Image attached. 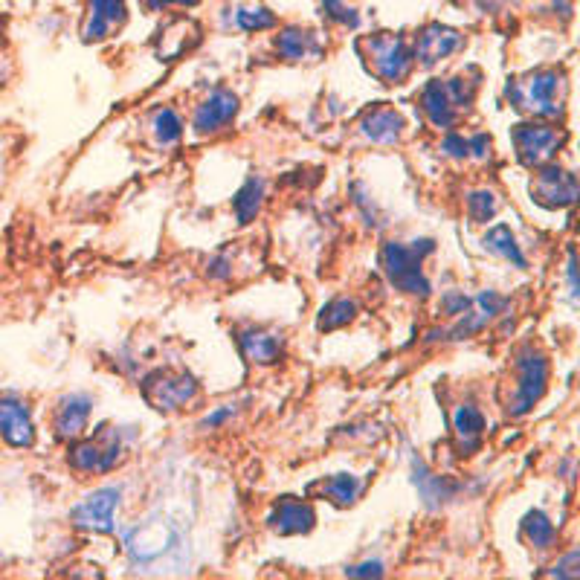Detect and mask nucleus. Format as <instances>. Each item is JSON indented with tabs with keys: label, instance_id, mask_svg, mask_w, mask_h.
<instances>
[{
	"label": "nucleus",
	"instance_id": "nucleus-32",
	"mask_svg": "<svg viewBox=\"0 0 580 580\" xmlns=\"http://www.w3.org/2000/svg\"><path fill=\"white\" fill-rule=\"evenodd\" d=\"M322 12L331 18V21H337V24H343V27H357L360 24V15L351 9V6H346L343 0H322Z\"/></svg>",
	"mask_w": 580,
	"mask_h": 580
},
{
	"label": "nucleus",
	"instance_id": "nucleus-38",
	"mask_svg": "<svg viewBox=\"0 0 580 580\" xmlns=\"http://www.w3.org/2000/svg\"><path fill=\"white\" fill-rule=\"evenodd\" d=\"M209 276L212 279H227L230 276V267H227V259H215L209 264Z\"/></svg>",
	"mask_w": 580,
	"mask_h": 580
},
{
	"label": "nucleus",
	"instance_id": "nucleus-6",
	"mask_svg": "<svg viewBox=\"0 0 580 580\" xmlns=\"http://www.w3.org/2000/svg\"><path fill=\"white\" fill-rule=\"evenodd\" d=\"M119 453H122V447H119L116 430L99 427V433L93 438H85V441L70 447L67 462L73 464L76 470H85V473H108L119 459Z\"/></svg>",
	"mask_w": 580,
	"mask_h": 580
},
{
	"label": "nucleus",
	"instance_id": "nucleus-8",
	"mask_svg": "<svg viewBox=\"0 0 580 580\" xmlns=\"http://www.w3.org/2000/svg\"><path fill=\"white\" fill-rule=\"evenodd\" d=\"M514 143L520 151V160L525 166H546L551 157L560 151V145L566 143L563 131H554L546 125H517L514 128Z\"/></svg>",
	"mask_w": 580,
	"mask_h": 580
},
{
	"label": "nucleus",
	"instance_id": "nucleus-17",
	"mask_svg": "<svg viewBox=\"0 0 580 580\" xmlns=\"http://www.w3.org/2000/svg\"><path fill=\"white\" fill-rule=\"evenodd\" d=\"M90 398L87 395H70L56 409V435L58 438H79L85 433L90 418Z\"/></svg>",
	"mask_w": 580,
	"mask_h": 580
},
{
	"label": "nucleus",
	"instance_id": "nucleus-2",
	"mask_svg": "<svg viewBox=\"0 0 580 580\" xmlns=\"http://www.w3.org/2000/svg\"><path fill=\"white\" fill-rule=\"evenodd\" d=\"M433 250L435 244L430 238H421L412 247H404L398 241H389L380 250V264H383L386 276L392 279V285H398V288L412 293V296L427 299L430 296V282L421 273V261H424V256H430Z\"/></svg>",
	"mask_w": 580,
	"mask_h": 580
},
{
	"label": "nucleus",
	"instance_id": "nucleus-25",
	"mask_svg": "<svg viewBox=\"0 0 580 580\" xmlns=\"http://www.w3.org/2000/svg\"><path fill=\"white\" fill-rule=\"evenodd\" d=\"M261 192H264V186H261L259 177H250L241 189H238V195H235V218H238V224H250L253 218H256V212H259L261 206Z\"/></svg>",
	"mask_w": 580,
	"mask_h": 580
},
{
	"label": "nucleus",
	"instance_id": "nucleus-12",
	"mask_svg": "<svg viewBox=\"0 0 580 580\" xmlns=\"http://www.w3.org/2000/svg\"><path fill=\"white\" fill-rule=\"evenodd\" d=\"M0 435L12 447H32L35 441L29 409L18 398H0Z\"/></svg>",
	"mask_w": 580,
	"mask_h": 580
},
{
	"label": "nucleus",
	"instance_id": "nucleus-35",
	"mask_svg": "<svg viewBox=\"0 0 580 580\" xmlns=\"http://www.w3.org/2000/svg\"><path fill=\"white\" fill-rule=\"evenodd\" d=\"M441 148H444L450 157H459V160H462V157L470 154V140H464L462 134H447V140L441 143Z\"/></svg>",
	"mask_w": 580,
	"mask_h": 580
},
{
	"label": "nucleus",
	"instance_id": "nucleus-1",
	"mask_svg": "<svg viewBox=\"0 0 580 580\" xmlns=\"http://www.w3.org/2000/svg\"><path fill=\"white\" fill-rule=\"evenodd\" d=\"M125 546H128V554L137 566L172 560L174 554H183V549H186L183 534L166 517H148L137 528H131L125 534Z\"/></svg>",
	"mask_w": 580,
	"mask_h": 580
},
{
	"label": "nucleus",
	"instance_id": "nucleus-16",
	"mask_svg": "<svg viewBox=\"0 0 580 580\" xmlns=\"http://www.w3.org/2000/svg\"><path fill=\"white\" fill-rule=\"evenodd\" d=\"M363 491V482L351 473H337V476H328V479H319L314 485H308V496H322L340 508H348L354 505V499Z\"/></svg>",
	"mask_w": 580,
	"mask_h": 580
},
{
	"label": "nucleus",
	"instance_id": "nucleus-4",
	"mask_svg": "<svg viewBox=\"0 0 580 580\" xmlns=\"http://www.w3.org/2000/svg\"><path fill=\"white\" fill-rule=\"evenodd\" d=\"M360 53H366L369 67L375 70V76L383 85H398L404 82L412 70V53L406 47V41L401 35L392 32H377L372 38L357 44Z\"/></svg>",
	"mask_w": 580,
	"mask_h": 580
},
{
	"label": "nucleus",
	"instance_id": "nucleus-23",
	"mask_svg": "<svg viewBox=\"0 0 580 580\" xmlns=\"http://www.w3.org/2000/svg\"><path fill=\"white\" fill-rule=\"evenodd\" d=\"M363 134H366L372 143L380 145L398 143L401 134H404V119H401V114L389 111V108H380V111H372V114L363 119Z\"/></svg>",
	"mask_w": 580,
	"mask_h": 580
},
{
	"label": "nucleus",
	"instance_id": "nucleus-34",
	"mask_svg": "<svg viewBox=\"0 0 580 580\" xmlns=\"http://www.w3.org/2000/svg\"><path fill=\"white\" fill-rule=\"evenodd\" d=\"M578 566H580V554L578 551H572V554H566V560H560V563L551 569L549 575L551 578H578Z\"/></svg>",
	"mask_w": 580,
	"mask_h": 580
},
{
	"label": "nucleus",
	"instance_id": "nucleus-40",
	"mask_svg": "<svg viewBox=\"0 0 580 580\" xmlns=\"http://www.w3.org/2000/svg\"><path fill=\"white\" fill-rule=\"evenodd\" d=\"M172 3H177V6H198V0H148L151 9H166Z\"/></svg>",
	"mask_w": 580,
	"mask_h": 580
},
{
	"label": "nucleus",
	"instance_id": "nucleus-31",
	"mask_svg": "<svg viewBox=\"0 0 580 580\" xmlns=\"http://www.w3.org/2000/svg\"><path fill=\"white\" fill-rule=\"evenodd\" d=\"M154 134H157V140L163 145L177 143L180 140V134H183V122H180V116L174 114L172 108H163L160 114L154 116Z\"/></svg>",
	"mask_w": 580,
	"mask_h": 580
},
{
	"label": "nucleus",
	"instance_id": "nucleus-30",
	"mask_svg": "<svg viewBox=\"0 0 580 580\" xmlns=\"http://www.w3.org/2000/svg\"><path fill=\"white\" fill-rule=\"evenodd\" d=\"M467 209H470V218L476 221V224H485V221H491L493 215L499 212V201H496V195L493 192H470L467 195Z\"/></svg>",
	"mask_w": 580,
	"mask_h": 580
},
{
	"label": "nucleus",
	"instance_id": "nucleus-39",
	"mask_svg": "<svg viewBox=\"0 0 580 580\" xmlns=\"http://www.w3.org/2000/svg\"><path fill=\"white\" fill-rule=\"evenodd\" d=\"M488 148H491V143H488V137H485V134H479V137H473V140H470V151H473L476 157H488Z\"/></svg>",
	"mask_w": 580,
	"mask_h": 580
},
{
	"label": "nucleus",
	"instance_id": "nucleus-36",
	"mask_svg": "<svg viewBox=\"0 0 580 580\" xmlns=\"http://www.w3.org/2000/svg\"><path fill=\"white\" fill-rule=\"evenodd\" d=\"M348 578H380L383 575V563L372 560V563H360V566H351L346 569Z\"/></svg>",
	"mask_w": 580,
	"mask_h": 580
},
{
	"label": "nucleus",
	"instance_id": "nucleus-11",
	"mask_svg": "<svg viewBox=\"0 0 580 580\" xmlns=\"http://www.w3.org/2000/svg\"><path fill=\"white\" fill-rule=\"evenodd\" d=\"M270 522V528L273 531H279V534H308L311 528H314V522H317V514H314V508L308 505V502H302V499H293V496H285V499H279L276 502V508H273V514L267 517Z\"/></svg>",
	"mask_w": 580,
	"mask_h": 580
},
{
	"label": "nucleus",
	"instance_id": "nucleus-27",
	"mask_svg": "<svg viewBox=\"0 0 580 580\" xmlns=\"http://www.w3.org/2000/svg\"><path fill=\"white\" fill-rule=\"evenodd\" d=\"M354 314H357V305L351 299H334V302H328L322 308V314L317 319V328L319 331H337V328L348 325L354 319Z\"/></svg>",
	"mask_w": 580,
	"mask_h": 580
},
{
	"label": "nucleus",
	"instance_id": "nucleus-20",
	"mask_svg": "<svg viewBox=\"0 0 580 580\" xmlns=\"http://www.w3.org/2000/svg\"><path fill=\"white\" fill-rule=\"evenodd\" d=\"M412 482H415V488H418V493L424 496V502H427L430 508H438L441 502H450V499L456 496V491H459L456 482L441 479V476L430 473L427 464L418 462V459H412Z\"/></svg>",
	"mask_w": 580,
	"mask_h": 580
},
{
	"label": "nucleus",
	"instance_id": "nucleus-22",
	"mask_svg": "<svg viewBox=\"0 0 580 580\" xmlns=\"http://www.w3.org/2000/svg\"><path fill=\"white\" fill-rule=\"evenodd\" d=\"M421 108H424V114L430 116V122H433L435 128H450L456 122V116H459L456 114V105L447 96V87H444V82H438V79H433L430 85L424 87Z\"/></svg>",
	"mask_w": 580,
	"mask_h": 580
},
{
	"label": "nucleus",
	"instance_id": "nucleus-7",
	"mask_svg": "<svg viewBox=\"0 0 580 580\" xmlns=\"http://www.w3.org/2000/svg\"><path fill=\"white\" fill-rule=\"evenodd\" d=\"M517 369H520V383H517V392H514V404L508 406L514 415H525L531 406L537 404L546 392V383H549V363L540 351L534 348H522L520 360H517Z\"/></svg>",
	"mask_w": 580,
	"mask_h": 580
},
{
	"label": "nucleus",
	"instance_id": "nucleus-18",
	"mask_svg": "<svg viewBox=\"0 0 580 580\" xmlns=\"http://www.w3.org/2000/svg\"><path fill=\"white\" fill-rule=\"evenodd\" d=\"M238 346L250 363H276L282 354V337L261 328H244L238 331Z\"/></svg>",
	"mask_w": 580,
	"mask_h": 580
},
{
	"label": "nucleus",
	"instance_id": "nucleus-37",
	"mask_svg": "<svg viewBox=\"0 0 580 580\" xmlns=\"http://www.w3.org/2000/svg\"><path fill=\"white\" fill-rule=\"evenodd\" d=\"M230 415H232V406H224V409L212 412L209 418H203V427H218V424H224V421H227Z\"/></svg>",
	"mask_w": 580,
	"mask_h": 580
},
{
	"label": "nucleus",
	"instance_id": "nucleus-29",
	"mask_svg": "<svg viewBox=\"0 0 580 580\" xmlns=\"http://www.w3.org/2000/svg\"><path fill=\"white\" fill-rule=\"evenodd\" d=\"M235 21H238V27L247 29V32H261V29L276 27V15L267 6H261V3H244V6H238Z\"/></svg>",
	"mask_w": 580,
	"mask_h": 580
},
{
	"label": "nucleus",
	"instance_id": "nucleus-28",
	"mask_svg": "<svg viewBox=\"0 0 580 580\" xmlns=\"http://www.w3.org/2000/svg\"><path fill=\"white\" fill-rule=\"evenodd\" d=\"M522 531H525L528 543H531V546H537V549H549L551 543H554V525H551V520L543 514V511H531V514H525V520H522Z\"/></svg>",
	"mask_w": 580,
	"mask_h": 580
},
{
	"label": "nucleus",
	"instance_id": "nucleus-3",
	"mask_svg": "<svg viewBox=\"0 0 580 580\" xmlns=\"http://www.w3.org/2000/svg\"><path fill=\"white\" fill-rule=\"evenodd\" d=\"M563 90V76L557 70H534L508 85V99L534 116H560L563 105L557 93Z\"/></svg>",
	"mask_w": 580,
	"mask_h": 580
},
{
	"label": "nucleus",
	"instance_id": "nucleus-10",
	"mask_svg": "<svg viewBox=\"0 0 580 580\" xmlns=\"http://www.w3.org/2000/svg\"><path fill=\"white\" fill-rule=\"evenodd\" d=\"M116 505H119V491L116 488H102V491L90 493L82 505H76L70 511V522L76 528H85V531L111 534L114 531Z\"/></svg>",
	"mask_w": 580,
	"mask_h": 580
},
{
	"label": "nucleus",
	"instance_id": "nucleus-21",
	"mask_svg": "<svg viewBox=\"0 0 580 580\" xmlns=\"http://www.w3.org/2000/svg\"><path fill=\"white\" fill-rule=\"evenodd\" d=\"M476 305H479V311L476 314H464V319L450 331V337L453 340H464V337H470V334H476V331H482L488 322H491L505 305H508V299L505 296H496L493 290H485V293H479V299H476Z\"/></svg>",
	"mask_w": 580,
	"mask_h": 580
},
{
	"label": "nucleus",
	"instance_id": "nucleus-5",
	"mask_svg": "<svg viewBox=\"0 0 580 580\" xmlns=\"http://www.w3.org/2000/svg\"><path fill=\"white\" fill-rule=\"evenodd\" d=\"M143 398L160 412H174L198 398V380L189 372L157 369L143 380Z\"/></svg>",
	"mask_w": 580,
	"mask_h": 580
},
{
	"label": "nucleus",
	"instance_id": "nucleus-9",
	"mask_svg": "<svg viewBox=\"0 0 580 580\" xmlns=\"http://www.w3.org/2000/svg\"><path fill=\"white\" fill-rule=\"evenodd\" d=\"M531 195L540 206L563 209L578 201V177L560 166H540L537 180L531 183Z\"/></svg>",
	"mask_w": 580,
	"mask_h": 580
},
{
	"label": "nucleus",
	"instance_id": "nucleus-24",
	"mask_svg": "<svg viewBox=\"0 0 580 580\" xmlns=\"http://www.w3.org/2000/svg\"><path fill=\"white\" fill-rule=\"evenodd\" d=\"M276 50L288 58V61H302V58L319 56V53H322L317 35H314V32H308V29H299V27L282 29V35L276 38Z\"/></svg>",
	"mask_w": 580,
	"mask_h": 580
},
{
	"label": "nucleus",
	"instance_id": "nucleus-15",
	"mask_svg": "<svg viewBox=\"0 0 580 580\" xmlns=\"http://www.w3.org/2000/svg\"><path fill=\"white\" fill-rule=\"evenodd\" d=\"M453 433H456V447L462 456H470L479 450L482 444V433H485V418L476 406L464 404L456 409L453 415Z\"/></svg>",
	"mask_w": 580,
	"mask_h": 580
},
{
	"label": "nucleus",
	"instance_id": "nucleus-19",
	"mask_svg": "<svg viewBox=\"0 0 580 580\" xmlns=\"http://www.w3.org/2000/svg\"><path fill=\"white\" fill-rule=\"evenodd\" d=\"M125 21V0H90V18H87L85 41H102L108 29Z\"/></svg>",
	"mask_w": 580,
	"mask_h": 580
},
{
	"label": "nucleus",
	"instance_id": "nucleus-13",
	"mask_svg": "<svg viewBox=\"0 0 580 580\" xmlns=\"http://www.w3.org/2000/svg\"><path fill=\"white\" fill-rule=\"evenodd\" d=\"M462 47V35L453 27H441V24H430L418 35V44H415V58H421V64H435L441 58L453 56L456 50Z\"/></svg>",
	"mask_w": 580,
	"mask_h": 580
},
{
	"label": "nucleus",
	"instance_id": "nucleus-26",
	"mask_svg": "<svg viewBox=\"0 0 580 580\" xmlns=\"http://www.w3.org/2000/svg\"><path fill=\"white\" fill-rule=\"evenodd\" d=\"M485 247L496 253V256H502V259L514 261L517 267H525L528 261L520 253V247H517V238H514V232L508 230L505 224H499V227H493L488 235H485Z\"/></svg>",
	"mask_w": 580,
	"mask_h": 580
},
{
	"label": "nucleus",
	"instance_id": "nucleus-33",
	"mask_svg": "<svg viewBox=\"0 0 580 580\" xmlns=\"http://www.w3.org/2000/svg\"><path fill=\"white\" fill-rule=\"evenodd\" d=\"M470 305H473V299H467L464 293H447V296H444V302H441L444 314H450V317L467 314V311H470Z\"/></svg>",
	"mask_w": 580,
	"mask_h": 580
},
{
	"label": "nucleus",
	"instance_id": "nucleus-14",
	"mask_svg": "<svg viewBox=\"0 0 580 580\" xmlns=\"http://www.w3.org/2000/svg\"><path fill=\"white\" fill-rule=\"evenodd\" d=\"M238 114V96L230 90H215L201 108L195 111V131L198 134H209L218 131L221 125H227L232 116Z\"/></svg>",
	"mask_w": 580,
	"mask_h": 580
}]
</instances>
